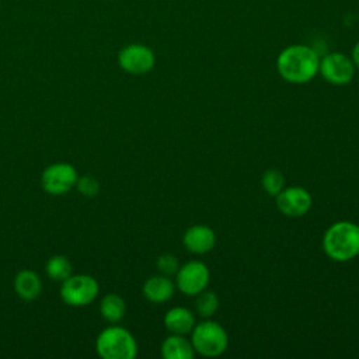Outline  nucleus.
I'll return each instance as SVG.
<instances>
[{
  "label": "nucleus",
  "instance_id": "nucleus-1",
  "mask_svg": "<svg viewBox=\"0 0 359 359\" xmlns=\"http://www.w3.org/2000/svg\"><path fill=\"white\" fill-rule=\"evenodd\" d=\"M318 53L307 45H290L276 59L279 76L292 84H304L313 80L318 73Z\"/></svg>",
  "mask_w": 359,
  "mask_h": 359
},
{
  "label": "nucleus",
  "instance_id": "nucleus-2",
  "mask_svg": "<svg viewBox=\"0 0 359 359\" xmlns=\"http://www.w3.org/2000/svg\"><path fill=\"white\" fill-rule=\"evenodd\" d=\"M327 257L337 262H348L359 255V224L349 220L332 223L323 236Z\"/></svg>",
  "mask_w": 359,
  "mask_h": 359
},
{
  "label": "nucleus",
  "instance_id": "nucleus-3",
  "mask_svg": "<svg viewBox=\"0 0 359 359\" xmlns=\"http://www.w3.org/2000/svg\"><path fill=\"white\" fill-rule=\"evenodd\" d=\"M95 352L102 359H133L137 355V342L129 330L112 324L97 335Z\"/></svg>",
  "mask_w": 359,
  "mask_h": 359
},
{
  "label": "nucleus",
  "instance_id": "nucleus-4",
  "mask_svg": "<svg viewBox=\"0 0 359 359\" xmlns=\"http://www.w3.org/2000/svg\"><path fill=\"white\" fill-rule=\"evenodd\" d=\"M191 342L196 353L206 358H215L226 352L229 346V335L219 323L205 318L192 328Z\"/></svg>",
  "mask_w": 359,
  "mask_h": 359
},
{
  "label": "nucleus",
  "instance_id": "nucleus-5",
  "mask_svg": "<svg viewBox=\"0 0 359 359\" xmlns=\"http://www.w3.org/2000/svg\"><path fill=\"white\" fill-rule=\"evenodd\" d=\"M100 293L97 279L87 273L70 275L60 283L59 294L65 304L70 307H86L91 304Z\"/></svg>",
  "mask_w": 359,
  "mask_h": 359
},
{
  "label": "nucleus",
  "instance_id": "nucleus-6",
  "mask_svg": "<svg viewBox=\"0 0 359 359\" xmlns=\"http://www.w3.org/2000/svg\"><path fill=\"white\" fill-rule=\"evenodd\" d=\"M79 174L74 165L70 163L59 161L49 164L41 174L42 189L53 196L65 195L76 188Z\"/></svg>",
  "mask_w": 359,
  "mask_h": 359
},
{
  "label": "nucleus",
  "instance_id": "nucleus-7",
  "mask_svg": "<svg viewBox=\"0 0 359 359\" xmlns=\"http://www.w3.org/2000/svg\"><path fill=\"white\" fill-rule=\"evenodd\" d=\"M210 271L202 261H188L175 273V287L185 296H196L208 289Z\"/></svg>",
  "mask_w": 359,
  "mask_h": 359
},
{
  "label": "nucleus",
  "instance_id": "nucleus-8",
  "mask_svg": "<svg viewBox=\"0 0 359 359\" xmlns=\"http://www.w3.org/2000/svg\"><path fill=\"white\" fill-rule=\"evenodd\" d=\"M156 63L153 50L143 43H129L123 46L118 53L119 67L129 74H146Z\"/></svg>",
  "mask_w": 359,
  "mask_h": 359
},
{
  "label": "nucleus",
  "instance_id": "nucleus-9",
  "mask_svg": "<svg viewBox=\"0 0 359 359\" xmlns=\"http://www.w3.org/2000/svg\"><path fill=\"white\" fill-rule=\"evenodd\" d=\"M318 72L323 79L334 86H345L352 81L356 67L351 57L339 52H331L320 60Z\"/></svg>",
  "mask_w": 359,
  "mask_h": 359
},
{
  "label": "nucleus",
  "instance_id": "nucleus-10",
  "mask_svg": "<svg viewBox=\"0 0 359 359\" xmlns=\"http://www.w3.org/2000/svg\"><path fill=\"white\" fill-rule=\"evenodd\" d=\"M276 206L279 212L289 217L304 216L313 203L310 192L303 187H285L276 196Z\"/></svg>",
  "mask_w": 359,
  "mask_h": 359
},
{
  "label": "nucleus",
  "instance_id": "nucleus-11",
  "mask_svg": "<svg viewBox=\"0 0 359 359\" xmlns=\"http://www.w3.org/2000/svg\"><path fill=\"white\" fill-rule=\"evenodd\" d=\"M182 244L189 252L203 255L213 250L216 244V233L206 224H194L185 230Z\"/></svg>",
  "mask_w": 359,
  "mask_h": 359
},
{
  "label": "nucleus",
  "instance_id": "nucleus-12",
  "mask_svg": "<svg viewBox=\"0 0 359 359\" xmlns=\"http://www.w3.org/2000/svg\"><path fill=\"white\" fill-rule=\"evenodd\" d=\"M175 282L163 273L150 276L144 283H143V296L150 302L156 304H161L168 302L174 293H175Z\"/></svg>",
  "mask_w": 359,
  "mask_h": 359
},
{
  "label": "nucleus",
  "instance_id": "nucleus-13",
  "mask_svg": "<svg viewBox=\"0 0 359 359\" xmlns=\"http://www.w3.org/2000/svg\"><path fill=\"white\" fill-rule=\"evenodd\" d=\"M163 323L170 334H181V335L191 332L196 324L195 314L189 309L181 307V306H175L167 310V313L164 314Z\"/></svg>",
  "mask_w": 359,
  "mask_h": 359
},
{
  "label": "nucleus",
  "instance_id": "nucleus-14",
  "mask_svg": "<svg viewBox=\"0 0 359 359\" xmlns=\"http://www.w3.org/2000/svg\"><path fill=\"white\" fill-rule=\"evenodd\" d=\"M14 290L17 296L25 302L35 300L42 292V280L36 272L21 269L14 278Z\"/></svg>",
  "mask_w": 359,
  "mask_h": 359
},
{
  "label": "nucleus",
  "instance_id": "nucleus-15",
  "mask_svg": "<svg viewBox=\"0 0 359 359\" xmlns=\"http://www.w3.org/2000/svg\"><path fill=\"white\" fill-rule=\"evenodd\" d=\"M195 349L191 339L181 334H170L161 342V356L164 359H192Z\"/></svg>",
  "mask_w": 359,
  "mask_h": 359
},
{
  "label": "nucleus",
  "instance_id": "nucleus-16",
  "mask_svg": "<svg viewBox=\"0 0 359 359\" xmlns=\"http://www.w3.org/2000/svg\"><path fill=\"white\" fill-rule=\"evenodd\" d=\"M100 314L109 324H118L126 314V303L118 293H107L100 302Z\"/></svg>",
  "mask_w": 359,
  "mask_h": 359
},
{
  "label": "nucleus",
  "instance_id": "nucleus-17",
  "mask_svg": "<svg viewBox=\"0 0 359 359\" xmlns=\"http://www.w3.org/2000/svg\"><path fill=\"white\" fill-rule=\"evenodd\" d=\"M45 272L49 279L62 283L73 273V265L65 255H52L45 264Z\"/></svg>",
  "mask_w": 359,
  "mask_h": 359
},
{
  "label": "nucleus",
  "instance_id": "nucleus-18",
  "mask_svg": "<svg viewBox=\"0 0 359 359\" xmlns=\"http://www.w3.org/2000/svg\"><path fill=\"white\" fill-rule=\"evenodd\" d=\"M195 297H196L195 310L201 317L210 318L212 316L216 314L219 309V297L215 292L205 289L201 293H198Z\"/></svg>",
  "mask_w": 359,
  "mask_h": 359
},
{
  "label": "nucleus",
  "instance_id": "nucleus-19",
  "mask_svg": "<svg viewBox=\"0 0 359 359\" xmlns=\"http://www.w3.org/2000/svg\"><path fill=\"white\" fill-rule=\"evenodd\" d=\"M261 184L268 195L276 196L285 188V175L276 168H269L262 174Z\"/></svg>",
  "mask_w": 359,
  "mask_h": 359
},
{
  "label": "nucleus",
  "instance_id": "nucleus-20",
  "mask_svg": "<svg viewBox=\"0 0 359 359\" xmlns=\"http://www.w3.org/2000/svg\"><path fill=\"white\" fill-rule=\"evenodd\" d=\"M156 266H157L160 273L167 275V276H172V275L177 273V271L180 268V262H178V258L174 254L164 252V254L157 257Z\"/></svg>",
  "mask_w": 359,
  "mask_h": 359
},
{
  "label": "nucleus",
  "instance_id": "nucleus-21",
  "mask_svg": "<svg viewBox=\"0 0 359 359\" xmlns=\"http://www.w3.org/2000/svg\"><path fill=\"white\" fill-rule=\"evenodd\" d=\"M76 188L81 195L91 198L100 192L101 185H100V181L94 175L87 174V175L79 177V180L76 182Z\"/></svg>",
  "mask_w": 359,
  "mask_h": 359
},
{
  "label": "nucleus",
  "instance_id": "nucleus-22",
  "mask_svg": "<svg viewBox=\"0 0 359 359\" xmlns=\"http://www.w3.org/2000/svg\"><path fill=\"white\" fill-rule=\"evenodd\" d=\"M351 59H352L355 67L359 70V41L356 42V45L352 49V57Z\"/></svg>",
  "mask_w": 359,
  "mask_h": 359
}]
</instances>
